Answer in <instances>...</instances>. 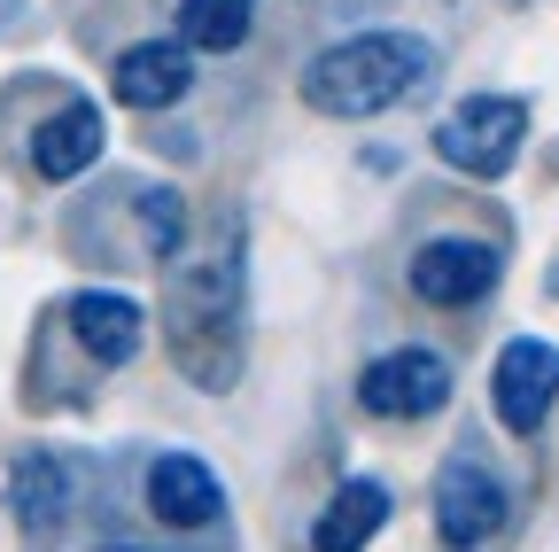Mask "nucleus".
<instances>
[{
  "label": "nucleus",
  "instance_id": "16",
  "mask_svg": "<svg viewBox=\"0 0 559 552\" xmlns=\"http://www.w3.org/2000/svg\"><path fill=\"white\" fill-rule=\"evenodd\" d=\"M117 552H124V544H117Z\"/></svg>",
  "mask_w": 559,
  "mask_h": 552
},
{
  "label": "nucleus",
  "instance_id": "1",
  "mask_svg": "<svg viewBox=\"0 0 559 552\" xmlns=\"http://www.w3.org/2000/svg\"><path fill=\"white\" fill-rule=\"evenodd\" d=\"M241 226L234 211L218 219V234L194 242V257H171L164 281V334L171 359L194 389H234L241 381Z\"/></svg>",
  "mask_w": 559,
  "mask_h": 552
},
{
  "label": "nucleus",
  "instance_id": "5",
  "mask_svg": "<svg viewBox=\"0 0 559 552\" xmlns=\"http://www.w3.org/2000/svg\"><path fill=\"white\" fill-rule=\"evenodd\" d=\"M551 404H559V342L513 334L498 351V366H489V412H498L513 436H536Z\"/></svg>",
  "mask_w": 559,
  "mask_h": 552
},
{
  "label": "nucleus",
  "instance_id": "9",
  "mask_svg": "<svg viewBox=\"0 0 559 552\" xmlns=\"http://www.w3.org/2000/svg\"><path fill=\"white\" fill-rule=\"evenodd\" d=\"M148 514L164 529H210L226 514V491H218V474H210V459L194 451H164L148 467Z\"/></svg>",
  "mask_w": 559,
  "mask_h": 552
},
{
  "label": "nucleus",
  "instance_id": "10",
  "mask_svg": "<svg viewBox=\"0 0 559 552\" xmlns=\"http://www.w3.org/2000/svg\"><path fill=\"white\" fill-rule=\"evenodd\" d=\"M389 514H396L389 482H373V474H349L342 491L319 506V521H311V552H366V544L389 529Z\"/></svg>",
  "mask_w": 559,
  "mask_h": 552
},
{
  "label": "nucleus",
  "instance_id": "2",
  "mask_svg": "<svg viewBox=\"0 0 559 552\" xmlns=\"http://www.w3.org/2000/svg\"><path fill=\"white\" fill-rule=\"evenodd\" d=\"M436 71V47L419 32H349L304 62V102L319 117H381Z\"/></svg>",
  "mask_w": 559,
  "mask_h": 552
},
{
  "label": "nucleus",
  "instance_id": "7",
  "mask_svg": "<svg viewBox=\"0 0 559 552\" xmlns=\"http://www.w3.org/2000/svg\"><path fill=\"white\" fill-rule=\"evenodd\" d=\"M404 281H412V296H419V304H436V312H466V304H481L489 289H498V249H489V242H459V234L419 242Z\"/></svg>",
  "mask_w": 559,
  "mask_h": 552
},
{
  "label": "nucleus",
  "instance_id": "15",
  "mask_svg": "<svg viewBox=\"0 0 559 552\" xmlns=\"http://www.w3.org/2000/svg\"><path fill=\"white\" fill-rule=\"evenodd\" d=\"M187 202L171 195V187H148V195H140V249H148V257H179L187 249Z\"/></svg>",
  "mask_w": 559,
  "mask_h": 552
},
{
  "label": "nucleus",
  "instance_id": "12",
  "mask_svg": "<svg viewBox=\"0 0 559 552\" xmlns=\"http://www.w3.org/2000/svg\"><path fill=\"white\" fill-rule=\"evenodd\" d=\"M194 79V47L187 39H140L117 55V102L132 109H171Z\"/></svg>",
  "mask_w": 559,
  "mask_h": 552
},
{
  "label": "nucleus",
  "instance_id": "4",
  "mask_svg": "<svg viewBox=\"0 0 559 552\" xmlns=\"http://www.w3.org/2000/svg\"><path fill=\"white\" fill-rule=\"evenodd\" d=\"M358 404L373 421H428V412L451 404V359L428 351V342H396L358 374Z\"/></svg>",
  "mask_w": 559,
  "mask_h": 552
},
{
  "label": "nucleus",
  "instance_id": "11",
  "mask_svg": "<svg viewBox=\"0 0 559 552\" xmlns=\"http://www.w3.org/2000/svg\"><path fill=\"white\" fill-rule=\"evenodd\" d=\"M70 334H79V351L94 366H132L148 319H140V304L117 296V289H86V296H70Z\"/></svg>",
  "mask_w": 559,
  "mask_h": 552
},
{
  "label": "nucleus",
  "instance_id": "8",
  "mask_svg": "<svg viewBox=\"0 0 559 552\" xmlns=\"http://www.w3.org/2000/svg\"><path fill=\"white\" fill-rule=\"evenodd\" d=\"M102 149H109L102 109L70 94V102H62L55 117H39V132H32V172H39L47 187H70V179H86V172L102 164Z\"/></svg>",
  "mask_w": 559,
  "mask_h": 552
},
{
  "label": "nucleus",
  "instance_id": "13",
  "mask_svg": "<svg viewBox=\"0 0 559 552\" xmlns=\"http://www.w3.org/2000/svg\"><path fill=\"white\" fill-rule=\"evenodd\" d=\"M9 482H16V521H24L32 537H55L62 514H70V474H62V459H55V451H24Z\"/></svg>",
  "mask_w": 559,
  "mask_h": 552
},
{
  "label": "nucleus",
  "instance_id": "3",
  "mask_svg": "<svg viewBox=\"0 0 559 552\" xmlns=\"http://www.w3.org/2000/svg\"><path fill=\"white\" fill-rule=\"evenodd\" d=\"M521 141H528V102L521 94H466L436 125V156L466 179H506Z\"/></svg>",
  "mask_w": 559,
  "mask_h": 552
},
{
  "label": "nucleus",
  "instance_id": "6",
  "mask_svg": "<svg viewBox=\"0 0 559 552\" xmlns=\"http://www.w3.org/2000/svg\"><path fill=\"white\" fill-rule=\"evenodd\" d=\"M506 514H513L506 482L489 474L474 451H459V459L436 474V537H443L451 552H481L489 537L506 529Z\"/></svg>",
  "mask_w": 559,
  "mask_h": 552
},
{
  "label": "nucleus",
  "instance_id": "14",
  "mask_svg": "<svg viewBox=\"0 0 559 552\" xmlns=\"http://www.w3.org/2000/svg\"><path fill=\"white\" fill-rule=\"evenodd\" d=\"M249 16L257 0H179V39L194 55H234L249 39Z\"/></svg>",
  "mask_w": 559,
  "mask_h": 552
}]
</instances>
